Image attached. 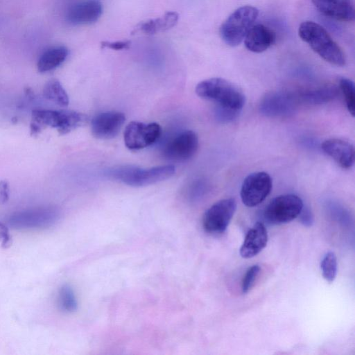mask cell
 Returning a JSON list of instances; mask_svg holds the SVG:
<instances>
[{
    "label": "cell",
    "instance_id": "obj_7",
    "mask_svg": "<svg viewBox=\"0 0 355 355\" xmlns=\"http://www.w3.org/2000/svg\"><path fill=\"white\" fill-rule=\"evenodd\" d=\"M303 207V201L298 196L293 193L280 195L267 205L263 216L270 224L282 225L298 217Z\"/></svg>",
    "mask_w": 355,
    "mask_h": 355
},
{
    "label": "cell",
    "instance_id": "obj_1",
    "mask_svg": "<svg viewBox=\"0 0 355 355\" xmlns=\"http://www.w3.org/2000/svg\"><path fill=\"white\" fill-rule=\"evenodd\" d=\"M298 34L327 62L338 67L345 64L346 59L342 49L321 25L312 21H303L299 26Z\"/></svg>",
    "mask_w": 355,
    "mask_h": 355
},
{
    "label": "cell",
    "instance_id": "obj_6",
    "mask_svg": "<svg viewBox=\"0 0 355 355\" xmlns=\"http://www.w3.org/2000/svg\"><path fill=\"white\" fill-rule=\"evenodd\" d=\"M60 217L55 207H39L14 213L8 218V225L16 230L44 229L54 225Z\"/></svg>",
    "mask_w": 355,
    "mask_h": 355
},
{
    "label": "cell",
    "instance_id": "obj_11",
    "mask_svg": "<svg viewBox=\"0 0 355 355\" xmlns=\"http://www.w3.org/2000/svg\"><path fill=\"white\" fill-rule=\"evenodd\" d=\"M160 135L161 128L157 123L132 121L125 127L123 139L128 148L137 150L154 144Z\"/></svg>",
    "mask_w": 355,
    "mask_h": 355
},
{
    "label": "cell",
    "instance_id": "obj_29",
    "mask_svg": "<svg viewBox=\"0 0 355 355\" xmlns=\"http://www.w3.org/2000/svg\"><path fill=\"white\" fill-rule=\"evenodd\" d=\"M131 42L126 41H116V42H107L103 41L101 43V48H107L112 50H123L128 49L130 46Z\"/></svg>",
    "mask_w": 355,
    "mask_h": 355
},
{
    "label": "cell",
    "instance_id": "obj_27",
    "mask_svg": "<svg viewBox=\"0 0 355 355\" xmlns=\"http://www.w3.org/2000/svg\"><path fill=\"white\" fill-rule=\"evenodd\" d=\"M240 112L239 110L216 105L214 114L217 121L223 123H227L236 119Z\"/></svg>",
    "mask_w": 355,
    "mask_h": 355
},
{
    "label": "cell",
    "instance_id": "obj_16",
    "mask_svg": "<svg viewBox=\"0 0 355 355\" xmlns=\"http://www.w3.org/2000/svg\"><path fill=\"white\" fill-rule=\"evenodd\" d=\"M315 7L330 18L352 21L355 17L354 0H311Z\"/></svg>",
    "mask_w": 355,
    "mask_h": 355
},
{
    "label": "cell",
    "instance_id": "obj_26",
    "mask_svg": "<svg viewBox=\"0 0 355 355\" xmlns=\"http://www.w3.org/2000/svg\"><path fill=\"white\" fill-rule=\"evenodd\" d=\"M260 270L261 268L259 265H253L247 270L241 284L243 293H247L250 291L254 284Z\"/></svg>",
    "mask_w": 355,
    "mask_h": 355
},
{
    "label": "cell",
    "instance_id": "obj_4",
    "mask_svg": "<svg viewBox=\"0 0 355 355\" xmlns=\"http://www.w3.org/2000/svg\"><path fill=\"white\" fill-rule=\"evenodd\" d=\"M259 15V10L252 6H243L234 10L221 24L219 33L228 46H236L245 38Z\"/></svg>",
    "mask_w": 355,
    "mask_h": 355
},
{
    "label": "cell",
    "instance_id": "obj_21",
    "mask_svg": "<svg viewBox=\"0 0 355 355\" xmlns=\"http://www.w3.org/2000/svg\"><path fill=\"white\" fill-rule=\"evenodd\" d=\"M69 50L64 46L51 47L45 51L39 58L37 67L41 73L53 70L67 59Z\"/></svg>",
    "mask_w": 355,
    "mask_h": 355
},
{
    "label": "cell",
    "instance_id": "obj_24",
    "mask_svg": "<svg viewBox=\"0 0 355 355\" xmlns=\"http://www.w3.org/2000/svg\"><path fill=\"white\" fill-rule=\"evenodd\" d=\"M323 278L329 283H332L337 275V257L334 252H328L324 256L320 263Z\"/></svg>",
    "mask_w": 355,
    "mask_h": 355
},
{
    "label": "cell",
    "instance_id": "obj_18",
    "mask_svg": "<svg viewBox=\"0 0 355 355\" xmlns=\"http://www.w3.org/2000/svg\"><path fill=\"white\" fill-rule=\"evenodd\" d=\"M275 41L274 32L261 24L252 25L244 38L246 49L254 53L265 51Z\"/></svg>",
    "mask_w": 355,
    "mask_h": 355
},
{
    "label": "cell",
    "instance_id": "obj_31",
    "mask_svg": "<svg viewBox=\"0 0 355 355\" xmlns=\"http://www.w3.org/2000/svg\"><path fill=\"white\" fill-rule=\"evenodd\" d=\"M9 196V184L6 181H0V205L7 202Z\"/></svg>",
    "mask_w": 355,
    "mask_h": 355
},
{
    "label": "cell",
    "instance_id": "obj_13",
    "mask_svg": "<svg viewBox=\"0 0 355 355\" xmlns=\"http://www.w3.org/2000/svg\"><path fill=\"white\" fill-rule=\"evenodd\" d=\"M125 120L120 112L109 111L96 115L91 122L92 135L101 139L114 137L120 131Z\"/></svg>",
    "mask_w": 355,
    "mask_h": 355
},
{
    "label": "cell",
    "instance_id": "obj_12",
    "mask_svg": "<svg viewBox=\"0 0 355 355\" xmlns=\"http://www.w3.org/2000/svg\"><path fill=\"white\" fill-rule=\"evenodd\" d=\"M198 148V137L192 130H184L165 146L164 153L169 159L184 161L192 157Z\"/></svg>",
    "mask_w": 355,
    "mask_h": 355
},
{
    "label": "cell",
    "instance_id": "obj_25",
    "mask_svg": "<svg viewBox=\"0 0 355 355\" xmlns=\"http://www.w3.org/2000/svg\"><path fill=\"white\" fill-rule=\"evenodd\" d=\"M339 89L342 92L346 107L349 114L355 115V90L352 80L346 78H342L339 81Z\"/></svg>",
    "mask_w": 355,
    "mask_h": 355
},
{
    "label": "cell",
    "instance_id": "obj_15",
    "mask_svg": "<svg viewBox=\"0 0 355 355\" xmlns=\"http://www.w3.org/2000/svg\"><path fill=\"white\" fill-rule=\"evenodd\" d=\"M321 147L343 168L349 169L354 165L355 150L354 145L349 141L340 138H331L325 140Z\"/></svg>",
    "mask_w": 355,
    "mask_h": 355
},
{
    "label": "cell",
    "instance_id": "obj_5",
    "mask_svg": "<svg viewBox=\"0 0 355 355\" xmlns=\"http://www.w3.org/2000/svg\"><path fill=\"white\" fill-rule=\"evenodd\" d=\"M172 165L141 168L132 166H124L110 172L115 179L132 187H143L157 183L171 177L175 173Z\"/></svg>",
    "mask_w": 355,
    "mask_h": 355
},
{
    "label": "cell",
    "instance_id": "obj_8",
    "mask_svg": "<svg viewBox=\"0 0 355 355\" xmlns=\"http://www.w3.org/2000/svg\"><path fill=\"white\" fill-rule=\"evenodd\" d=\"M236 209L233 198L220 200L206 210L202 219L204 230L212 235L223 234L228 227Z\"/></svg>",
    "mask_w": 355,
    "mask_h": 355
},
{
    "label": "cell",
    "instance_id": "obj_22",
    "mask_svg": "<svg viewBox=\"0 0 355 355\" xmlns=\"http://www.w3.org/2000/svg\"><path fill=\"white\" fill-rule=\"evenodd\" d=\"M43 96L47 100L62 107H67L69 103L67 92L60 81L55 78L49 80L44 85Z\"/></svg>",
    "mask_w": 355,
    "mask_h": 355
},
{
    "label": "cell",
    "instance_id": "obj_30",
    "mask_svg": "<svg viewBox=\"0 0 355 355\" xmlns=\"http://www.w3.org/2000/svg\"><path fill=\"white\" fill-rule=\"evenodd\" d=\"M298 217L300 222L306 227H310L313 223V216L309 207H303Z\"/></svg>",
    "mask_w": 355,
    "mask_h": 355
},
{
    "label": "cell",
    "instance_id": "obj_9",
    "mask_svg": "<svg viewBox=\"0 0 355 355\" xmlns=\"http://www.w3.org/2000/svg\"><path fill=\"white\" fill-rule=\"evenodd\" d=\"M272 182L270 175L263 171L248 175L243 180L240 196L243 203L248 207H256L270 194Z\"/></svg>",
    "mask_w": 355,
    "mask_h": 355
},
{
    "label": "cell",
    "instance_id": "obj_10",
    "mask_svg": "<svg viewBox=\"0 0 355 355\" xmlns=\"http://www.w3.org/2000/svg\"><path fill=\"white\" fill-rule=\"evenodd\" d=\"M298 102L297 94L284 91L270 92L261 98L259 109L266 116L284 118L295 112Z\"/></svg>",
    "mask_w": 355,
    "mask_h": 355
},
{
    "label": "cell",
    "instance_id": "obj_14",
    "mask_svg": "<svg viewBox=\"0 0 355 355\" xmlns=\"http://www.w3.org/2000/svg\"><path fill=\"white\" fill-rule=\"evenodd\" d=\"M103 5L98 0H86L72 5L67 10L66 18L73 25L91 24L101 17Z\"/></svg>",
    "mask_w": 355,
    "mask_h": 355
},
{
    "label": "cell",
    "instance_id": "obj_23",
    "mask_svg": "<svg viewBox=\"0 0 355 355\" xmlns=\"http://www.w3.org/2000/svg\"><path fill=\"white\" fill-rule=\"evenodd\" d=\"M58 304L60 310L72 313L78 308V300L75 292L69 284H63L58 293Z\"/></svg>",
    "mask_w": 355,
    "mask_h": 355
},
{
    "label": "cell",
    "instance_id": "obj_19",
    "mask_svg": "<svg viewBox=\"0 0 355 355\" xmlns=\"http://www.w3.org/2000/svg\"><path fill=\"white\" fill-rule=\"evenodd\" d=\"M178 19L179 15L176 12L168 11L159 17L139 23L132 31V34L151 35L164 32L174 27Z\"/></svg>",
    "mask_w": 355,
    "mask_h": 355
},
{
    "label": "cell",
    "instance_id": "obj_20",
    "mask_svg": "<svg viewBox=\"0 0 355 355\" xmlns=\"http://www.w3.org/2000/svg\"><path fill=\"white\" fill-rule=\"evenodd\" d=\"M339 94L334 85H327L315 89L304 90L297 94L298 101L309 105H320L336 98Z\"/></svg>",
    "mask_w": 355,
    "mask_h": 355
},
{
    "label": "cell",
    "instance_id": "obj_2",
    "mask_svg": "<svg viewBox=\"0 0 355 355\" xmlns=\"http://www.w3.org/2000/svg\"><path fill=\"white\" fill-rule=\"evenodd\" d=\"M196 94L216 105L241 111L245 97L242 90L232 82L222 78H211L200 82L196 87Z\"/></svg>",
    "mask_w": 355,
    "mask_h": 355
},
{
    "label": "cell",
    "instance_id": "obj_17",
    "mask_svg": "<svg viewBox=\"0 0 355 355\" xmlns=\"http://www.w3.org/2000/svg\"><path fill=\"white\" fill-rule=\"evenodd\" d=\"M267 230L261 222L256 223L248 232L240 248V254L250 259L258 254L268 243Z\"/></svg>",
    "mask_w": 355,
    "mask_h": 355
},
{
    "label": "cell",
    "instance_id": "obj_28",
    "mask_svg": "<svg viewBox=\"0 0 355 355\" xmlns=\"http://www.w3.org/2000/svg\"><path fill=\"white\" fill-rule=\"evenodd\" d=\"M0 243L3 248H8L11 245L12 237L8 227L0 221Z\"/></svg>",
    "mask_w": 355,
    "mask_h": 355
},
{
    "label": "cell",
    "instance_id": "obj_3",
    "mask_svg": "<svg viewBox=\"0 0 355 355\" xmlns=\"http://www.w3.org/2000/svg\"><path fill=\"white\" fill-rule=\"evenodd\" d=\"M85 121L83 114L73 110H34L31 115V135H37L46 127L55 128L60 135H65L80 127Z\"/></svg>",
    "mask_w": 355,
    "mask_h": 355
}]
</instances>
